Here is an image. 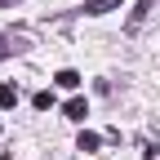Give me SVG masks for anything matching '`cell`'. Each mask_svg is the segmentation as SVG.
Listing matches in <instances>:
<instances>
[{
	"instance_id": "3",
	"label": "cell",
	"mask_w": 160,
	"mask_h": 160,
	"mask_svg": "<svg viewBox=\"0 0 160 160\" xmlns=\"http://www.w3.org/2000/svg\"><path fill=\"white\" fill-rule=\"evenodd\" d=\"M53 80H58L62 89H80V71H71V67H62V71H58Z\"/></svg>"
},
{
	"instance_id": "8",
	"label": "cell",
	"mask_w": 160,
	"mask_h": 160,
	"mask_svg": "<svg viewBox=\"0 0 160 160\" xmlns=\"http://www.w3.org/2000/svg\"><path fill=\"white\" fill-rule=\"evenodd\" d=\"M9 49H13V45H9V40H5V36H0V58H5V53H9Z\"/></svg>"
},
{
	"instance_id": "2",
	"label": "cell",
	"mask_w": 160,
	"mask_h": 160,
	"mask_svg": "<svg viewBox=\"0 0 160 160\" xmlns=\"http://www.w3.org/2000/svg\"><path fill=\"white\" fill-rule=\"evenodd\" d=\"M62 111H67V120H85V116H89V102H85V98H71Z\"/></svg>"
},
{
	"instance_id": "4",
	"label": "cell",
	"mask_w": 160,
	"mask_h": 160,
	"mask_svg": "<svg viewBox=\"0 0 160 160\" xmlns=\"http://www.w3.org/2000/svg\"><path fill=\"white\" fill-rule=\"evenodd\" d=\"M9 107H18V89L13 85H0V111H9Z\"/></svg>"
},
{
	"instance_id": "9",
	"label": "cell",
	"mask_w": 160,
	"mask_h": 160,
	"mask_svg": "<svg viewBox=\"0 0 160 160\" xmlns=\"http://www.w3.org/2000/svg\"><path fill=\"white\" fill-rule=\"evenodd\" d=\"M0 160H9V156H5V151H0Z\"/></svg>"
},
{
	"instance_id": "1",
	"label": "cell",
	"mask_w": 160,
	"mask_h": 160,
	"mask_svg": "<svg viewBox=\"0 0 160 160\" xmlns=\"http://www.w3.org/2000/svg\"><path fill=\"white\" fill-rule=\"evenodd\" d=\"M111 9H120V0H85V13H111Z\"/></svg>"
},
{
	"instance_id": "10",
	"label": "cell",
	"mask_w": 160,
	"mask_h": 160,
	"mask_svg": "<svg viewBox=\"0 0 160 160\" xmlns=\"http://www.w3.org/2000/svg\"><path fill=\"white\" fill-rule=\"evenodd\" d=\"M0 5H9V0H0Z\"/></svg>"
},
{
	"instance_id": "7",
	"label": "cell",
	"mask_w": 160,
	"mask_h": 160,
	"mask_svg": "<svg viewBox=\"0 0 160 160\" xmlns=\"http://www.w3.org/2000/svg\"><path fill=\"white\" fill-rule=\"evenodd\" d=\"M31 107H36V111H49V107H53V93H49V89H40V93L31 98Z\"/></svg>"
},
{
	"instance_id": "6",
	"label": "cell",
	"mask_w": 160,
	"mask_h": 160,
	"mask_svg": "<svg viewBox=\"0 0 160 160\" xmlns=\"http://www.w3.org/2000/svg\"><path fill=\"white\" fill-rule=\"evenodd\" d=\"M98 142H102V138L85 129V133H80V142H76V147H80V151H98Z\"/></svg>"
},
{
	"instance_id": "5",
	"label": "cell",
	"mask_w": 160,
	"mask_h": 160,
	"mask_svg": "<svg viewBox=\"0 0 160 160\" xmlns=\"http://www.w3.org/2000/svg\"><path fill=\"white\" fill-rule=\"evenodd\" d=\"M147 9H151V0H138V5H133V13H129V27H138V22H142V18H147Z\"/></svg>"
}]
</instances>
